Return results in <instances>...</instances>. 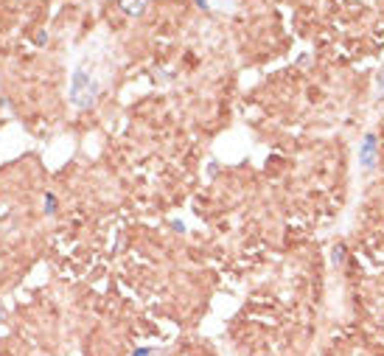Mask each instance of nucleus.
I'll use <instances>...</instances> for the list:
<instances>
[{"instance_id": "nucleus-1", "label": "nucleus", "mask_w": 384, "mask_h": 356, "mask_svg": "<svg viewBox=\"0 0 384 356\" xmlns=\"http://www.w3.org/2000/svg\"><path fill=\"white\" fill-rule=\"evenodd\" d=\"M101 84L104 76L98 73V56L87 50L84 56L73 64V76H70V101L78 110H90L98 101Z\"/></svg>"}, {"instance_id": "nucleus-2", "label": "nucleus", "mask_w": 384, "mask_h": 356, "mask_svg": "<svg viewBox=\"0 0 384 356\" xmlns=\"http://www.w3.org/2000/svg\"><path fill=\"white\" fill-rule=\"evenodd\" d=\"M149 6V0H121V8L126 12L129 17H140Z\"/></svg>"}, {"instance_id": "nucleus-3", "label": "nucleus", "mask_w": 384, "mask_h": 356, "mask_svg": "<svg viewBox=\"0 0 384 356\" xmlns=\"http://www.w3.org/2000/svg\"><path fill=\"white\" fill-rule=\"evenodd\" d=\"M373 143H376V138H373V135L364 138V152H362V163H364V168H370V166H373Z\"/></svg>"}, {"instance_id": "nucleus-4", "label": "nucleus", "mask_w": 384, "mask_h": 356, "mask_svg": "<svg viewBox=\"0 0 384 356\" xmlns=\"http://www.w3.org/2000/svg\"><path fill=\"white\" fill-rule=\"evenodd\" d=\"M45 210H48V214H54V210H56V196H54V194H48V196H45Z\"/></svg>"}, {"instance_id": "nucleus-5", "label": "nucleus", "mask_w": 384, "mask_h": 356, "mask_svg": "<svg viewBox=\"0 0 384 356\" xmlns=\"http://www.w3.org/2000/svg\"><path fill=\"white\" fill-rule=\"evenodd\" d=\"M342 258H345V250H342V247L334 250V261H342Z\"/></svg>"}, {"instance_id": "nucleus-6", "label": "nucleus", "mask_w": 384, "mask_h": 356, "mask_svg": "<svg viewBox=\"0 0 384 356\" xmlns=\"http://www.w3.org/2000/svg\"><path fill=\"white\" fill-rule=\"evenodd\" d=\"M196 6H202V8H205V6H208V0H196Z\"/></svg>"}, {"instance_id": "nucleus-7", "label": "nucleus", "mask_w": 384, "mask_h": 356, "mask_svg": "<svg viewBox=\"0 0 384 356\" xmlns=\"http://www.w3.org/2000/svg\"><path fill=\"white\" fill-rule=\"evenodd\" d=\"M135 356H149V350H138V354Z\"/></svg>"}]
</instances>
